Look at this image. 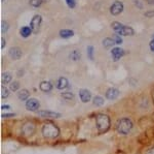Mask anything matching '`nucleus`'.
<instances>
[{"label":"nucleus","instance_id":"nucleus-23","mask_svg":"<svg viewBox=\"0 0 154 154\" xmlns=\"http://www.w3.org/2000/svg\"><path fill=\"white\" fill-rule=\"evenodd\" d=\"M9 93H11V91H9L8 88H6L5 86L1 87V97L2 98H7L9 96Z\"/></svg>","mask_w":154,"mask_h":154},{"label":"nucleus","instance_id":"nucleus-24","mask_svg":"<svg viewBox=\"0 0 154 154\" xmlns=\"http://www.w3.org/2000/svg\"><path fill=\"white\" fill-rule=\"evenodd\" d=\"M62 97L65 99V100L70 101L74 99V94L72 92H64V93H62Z\"/></svg>","mask_w":154,"mask_h":154},{"label":"nucleus","instance_id":"nucleus-16","mask_svg":"<svg viewBox=\"0 0 154 154\" xmlns=\"http://www.w3.org/2000/svg\"><path fill=\"white\" fill-rule=\"evenodd\" d=\"M30 97V92L27 89H22L18 92V98L22 101H27Z\"/></svg>","mask_w":154,"mask_h":154},{"label":"nucleus","instance_id":"nucleus-30","mask_svg":"<svg viewBox=\"0 0 154 154\" xmlns=\"http://www.w3.org/2000/svg\"><path fill=\"white\" fill-rule=\"evenodd\" d=\"M67 4H68V6L70 7V8H74L76 5V1L75 0H66Z\"/></svg>","mask_w":154,"mask_h":154},{"label":"nucleus","instance_id":"nucleus-20","mask_svg":"<svg viewBox=\"0 0 154 154\" xmlns=\"http://www.w3.org/2000/svg\"><path fill=\"white\" fill-rule=\"evenodd\" d=\"M11 79H12V77L9 73H3L1 76V82L3 85H6V84L11 83Z\"/></svg>","mask_w":154,"mask_h":154},{"label":"nucleus","instance_id":"nucleus-28","mask_svg":"<svg viewBox=\"0 0 154 154\" xmlns=\"http://www.w3.org/2000/svg\"><path fill=\"white\" fill-rule=\"evenodd\" d=\"M88 58L91 59V60H93L94 59V47H91V46L88 47Z\"/></svg>","mask_w":154,"mask_h":154},{"label":"nucleus","instance_id":"nucleus-15","mask_svg":"<svg viewBox=\"0 0 154 154\" xmlns=\"http://www.w3.org/2000/svg\"><path fill=\"white\" fill-rule=\"evenodd\" d=\"M39 88L42 92H49V91L53 90V84L48 81H43L39 84Z\"/></svg>","mask_w":154,"mask_h":154},{"label":"nucleus","instance_id":"nucleus-25","mask_svg":"<svg viewBox=\"0 0 154 154\" xmlns=\"http://www.w3.org/2000/svg\"><path fill=\"white\" fill-rule=\"evenodd\" d=\"M45 0H30V5L33 7H39Z\"/></svg>","mask_w":154,"mask_h":154},{"label":"nucleus","instance_id":"nucleus-1","mask_svg":"<svg viewBox=\"0 0 154 154\" xmlns=\"http://www.w3.org/2000/svg\"><path fill=\"white\" fill-rule=\"evenodd\" d=\"M41 133L45 139H56L60 135V129L54 123L48 122L42 126Z\"/></svg>","mask_w":154,"mask_h":154},{"label":"nucleus","instance_id":"nucleus-6","mask_svg":"<svg viewBox=\"0 0 154 154\" xmlns=\"http://www.w3.org/2000/svg\"><path fill=\"white\" fill-rule=\"evenodd\" d=\"M41 23H42V18L39 15H36V16H34L33 18H32L30 27L32 28L33 32H38L39 28H40V26H41Z\"/></svg>","mask_w":154,"mask_h":154},{"label":"nucleus","instance_id":"nucleus-9","mask_svg":"<svg viewBox=\"0 0 154 154\" xmlns=\"http://www.w3.org/2000/svg\"><path fill=\"white\" fill-rule=\"evenodd\" d=\"M111 56H112L113 60L117 61L125 56V51L121 48H119V47H115V48L111 50Z\"/></svg>","mask_w":154,"mask_h":154},{"label":"nucleus","instance_id":"nucleus-18","mask_svg":"<svg viewBox=\"0 0 154 154\" xmlns=\"http://www.w3.org/2000/svg\"><path fill=\"white\" fill-rule=\"evenodd\" d=\"M73 35H74V32L70 30V29H62V30L60 31V36H61L62 38H69V37H71Z\"/></svg>","mask_w":154,"mask_h":154},{"label":"nucleus","instance_id":"nucleus-19","mask_svg":"<svg viewBox=\"0 0 154 154\" xmlns=\"http://www.w3.org/2000/svg\"><path fill=\"white\" fill-rule=\"evenodd\" d=\"M115 44V41H114L113 38H109V37H106L103 41V46L105 47V49H110Z\"/></svg>","mask_w":154,"mask_h":154},{"label":"nucleus","instance_id":"nucleus-34","mask_svg":"<svg viewBox=\"0 0 154 154\" xmlns=\"http://www.w3.org/2000/svg\"><path fill=\"white\" fill-rule=\"evenodd\" d=\"M5 44H6V41H5V39L2 37L1 38V49H4L5 48Z\"/></svg>","mask_w":154,"mask_h":154},{"label":"nucleus","instance_id":"nucleus-21","mask_svg":"<svg viewBox=\"0 0 154 154\" xmlns=\"http://www.w3.org/2000/svg\"><path fill=\"white\" fill-rule=\"evenodd\" d=\"M80 52L78 51V50H74V51H72L70 53V56H69V58L71 59V60L73 61H78L79 59H80Z\"/></svg>","mask_w":154,"mask_h":154},{"label":"nucleus","instance_id":"nucleus-13","mask_svg":"<svg viewBox=\"0 0 154 154\" xmlns=\"http://www.w3.org/2000/svg\"><path fill=\"white\" fill-rule=\"evenodd\" d=\"M9 56L11 57L14 60H18L22 57V50L17 48V47H12L9 50Z\"/></svg>","mask_w":154,"mask_h":154},{"label":"nucleus","instance_id":"nucleus-12","mask_svg":"<svg viewBox=\"0 0 154 154\" xmlns=\"http://www.w3.org/2000/svg\"><path fill=\"white\" fill-rule=\"evenodd\" d=\"M34 131H35V126H34L32 123L28 122V123H26L23 126V133L26 136H29L33 135Z\"/></svg>","mask_w":154,"mask_h":154},{"label":"nucleus","instance_id":"nucleus-5","mask_svg":"<svg viewBox=\"0 0 154 154\" xmlns=\"http://www.w3.org/2000/svg\"><path fill=\"white\" fill-rule=\"evenodd\" d=\"M40 108V103L36 98H30L26 101V109L31 112H36Z\"/></svg>","mask_w":154,"mask_h":154},{"label":"nucleus","instance_id":"nucleus-26","mask_svg":"<svg viewBox=\"0 0 154 154\" xmlns=\"http://www.w3.org/2000/svg\"><path fill=\"white\" fill-rule=\"evenodd\" d=\"M9 88H11V91L16 92V91H18V90H19V88H20V83H19V82H17V81L11 82V86H9Z\"/></svg>","mask_w":154,"mask_h":154},{"label":"nucleus","instance_id":"nucleus-36","mask_svg":"<svg viewBox=\"0 0 154 154\" xmlns=\"http://www.w3.org/2000/svg\"><path fill=\"white\" fill-rule=\"evenodd\" d=\"M148 3H154V0H147Z\"/></svg>","mask_w":154,"mask_h":154},{"label":"nucleus","instance_id":"nucleus-4","mask_svg":"<svg viewBox=\"0 0 154 154\" xmlns=\"http://www.w3.org/2000/svg\"><path fill=\"white\" fill-rule=\"evenodd\" d=\"M112 28L115 30L116 33L118 35H125V36H131L135 33L134 29L130 26H125V25H122L119 22H113L112 23Z\"/></svg>","mask_w":154,"mask_h":154},{"label":"nucleus","instance_id":"nucleus-2","mask_svg":"<svg viewBox=\"0 0 154 154\" xmlns=\"http://www.w3.org/2000/svg\"><path fill=\"white\" fill-rule=\"evenodd\" d=\"M134 124L131 119L128 118H121L116 122L115 128L120 135H128L133 129Z\"/></svg>","mask_w":154,"mask_h":154},{"label":"nucleus","instance_id":"nucleus-32","mask_svg":"<svg viewBox=\"0 0 154 154\" xmlns=\"http://www.w3.org/2000/svg\"><path fill=\"white\" fill-rule=\"evenodd\" d=\"M145 154H154V146H153V147H151V148H149L148 150L146 151Z\"/></svg>","mask_w":154,"mask_h":154},{"label":"nucleus","instance_id":"nucleus-22","mask_svg":"<svg viewBox=\"0 0 154 154\" xmlns=\"http://www.w3.org/2000/svg\"><path fill=\"white\" fill-rule=\"evenodd\" d=\"M104 103H105L104 98L101 97V96H99V95H97V96H95V97L93 98V103L96 106H102L104 105Z\"/></svg>","mask_w":154,"mask_h":154},{"label":"nucleus","instance_id":"nucleus-27","mask_svg":"<svg viewBox=\"0 0 154 154\" xmlns=\"http://www.w3.org/2000/svg\"><path fill=\"white\" fill-rule=\"evenodd\" d=\"M8 27H9V25H8V23H7L6 21H2L1 22V32L5 33V32L8 30Z\"/></svg>","mask_w":154,"mask_h":154},{"label":"nucleus","instance_id":"nucleus-7","mask_svg":"<svg viewBox=\"0 0 154 154\" xmlns=\"http://www.w3.org/2000/svg\"><path fill=\"white\" fill-rule=\"evenodd\" d=\"M123 11V4L120 1H115L110 7V11L113 16H117V15L121 14Z\"/></svg>","mask_w":154,"mask_h":154},{"label":"nucleus","instance_id":"nucleus-17","mask_svg":"<svg viewBox=\"0 0 154 154\" xmlns=\"http://www.w3.org/2000/svg\"><path fill=\"white\" fill-rule=\"evenodd\" d=\"M32 32H33V30H32V28L30 26H23L21 28V30H20V34L22 35V37L27 38V37L31 35Z\"/></svg>","mask_w":154,"mask_h":154},{"label":"nucleus","instance_id":"nucleus-3","mask_svg":"<svg viewBox=\"0 0 154 154\" xmlns=\"http://www.w3.org/2000/svg\"><path fill=\"white\" fill-rule=\"evenodd\" d=\"M110 118L106 114H98L96 116V125L100 133H105L110 128Z\"/></svg>","mask_w":154,"mask_h":154},{"label":"nucleus","instance_id":"nucleus-29","mask_svg":"<svg viewBox=\"0 0 154 154\" xmlns=\"http://www.w3.org/2000/svg\"><path fill=\"white\" fill-rule=\"evenodd\" d=\"M113 39H114V41H115L116 44H122V39H121V37L119 36V35H117V34H114V35H113Z\"/></svg>","mask_w":154,"mask_h":154},{"label":"nucleus","instance_id":"nucleus-8","mask_svg":"<svg viewBox=\"0 0 154 154\" xmlns=\"http://www.w3.org/2000/svg\"><path fill=\"white\" fill-rule=\"evenodd\" d=\"M79 98L84 103H88L91 99V93L89 92L88 89H80L79 90Z\"/></svg>","mask_w":154,"mask_h":154},{"label":"nucleus","instance_id":"nucleus-33","mask_svg":"<svg viewBox=\"0 0 154 154\" xmlns=\"http://www.w3.org/2000/svg\"><path fill=\"white\" fill-rule=\"evenodd\" d=\"M149 46H150V50L152 52H154V38L152 39V41H150V44H149Z\"/></svg>","mask_w":154,"mask_h":154},{"label":"nucleus","instance_id":"nucleus-31","mask_svg":"<svg viewBox=\"0 0 154 154\" xmlns=\"http://www.w3.org/2000/svg\"><path fill=\"white\" fill-rule=\"evenodd\" d=\"M14 116H16V114L11 113V114H2L1 117L2 118H7V117H14Z\"/></svg>","mask_w":154,"mask_h":154},{"label":"nucleus","instance_id":"nucleus-11","mask_svg":"<svg viewBox=\"0 0 154 154\" xmlns=\"http://www.w3.org/2000/svg\"><path fill=\"white\" fill-rule=\"evenodd\" d=\"M105 96L108 100H114V99H116L119 96V90L116 88H109L106 91Z\"/></svg>","mask_w":154,"mask_h":154},{"label":"nucleus","instance_id":"nucleus-14","mask_svg":"<svg viewBox=\"0 0 154 154\" xmlns=\"http://www.w3.org/2000/svg\"><path fill=\"white\" fill-rule=\"evenodd\" d=\"M68 86H69V81L67 80L65 77H61L58 80V82H57V88H58L59 90H64V89H66Z\"/></svg>","mask_w":154,"mask_h":154},{"label":"nucleus","instance_id":"nucleus-35","mask_svg":"<svg viewBox=\"0 0 154 154\" xmlns=\"http://www.w3.org/2000/svg\"><path fill=\"white\" fill-rule=\"evenodd\" d=\"M9 106H1V110H8Z\"/></svg>","mask_w":154,"mask_h":154},{"label":"nucleus","instance_id":"nucleus-10","mask_svg":"<svg viewBox=\"0 0 154 154\" xmlns=\"http://www.w3.org/2000/svg\"><path fill=\"white\" fill-rule=\"evenodd\" d=\"M38 114L41 116V117L44 118H51V119H57L60 118L61 115L57 112H53V111H48V110H44V111H39Z\"/></svg>","mask_w":154,"mask_h":154}]
</instances>
